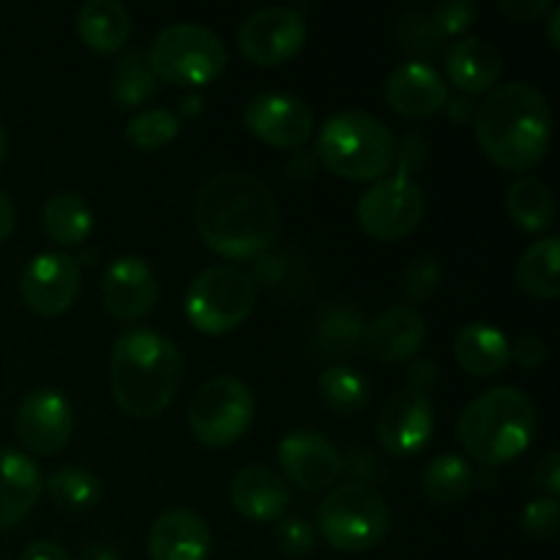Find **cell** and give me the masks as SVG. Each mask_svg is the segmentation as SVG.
I'll return each mask as SVG.
<instances>
[{"label":"cell","mask_w":560,"mask_h":560,"mask_svg":"<svg viewBox=\"0 0 560 560\" xmlns=\"http://www.w3.org/2000/svg\"><path fill=\"white\" fill-rule=\"evenodd\" d=\"M195 224L208 249L249 260L277 241L279 202L257 175L222 170L197 191Z\"/></svg>","instance_id":"cell-1"},{"label":"cell","mask_w":560,"mask_h":560,"mask_svg":"<svg viewBox=\"0 0 560 560\" xmlns=\"http://www.w3.org/2000/svg\"><path fill=\"white\" fill-rule=\"evenodd\" d=\"M476 140L498 167L523 173L550 151L552 113L547 96L530 82L495 88L476 109Z\"/></svg>","instance_id":"cell-2"},{"label":"cell","mask_w":560,"mask_h":560,"mask_svg":"<svg viewBox=\"0 0 560 560\" xmlns=\"http://www.w3.org/2000/svg\"><path fill=\"white\" fill-rule=\"evenodd\" d=\"M184 359L173 339L153 328H126L109 353V386L118 408L131 419H153L178 394Z\"/></svg>","instance_id":"cell-3"},{"label":"cell","mask_w":560,"mask_h":560,"mask_svg":"<svg viewBox=\"0 0 560 560\" xmlns=\"http://www.w3.org/2000/svg\"><path fill=\"white\" fill-rule=\"evenodd\" d=\"M536 408L525 392L498 386L479 394L457 421V438L468 457L485 465H506L530 446Z\"/></svg>","instance_id":"cell-4"},{"label":"cell","mask_w":560,"mask_h":560,"mask_svg":"<svg viewBox=\"0 0 560 560\" xmlns=\"http://www.w3.org/2000/svg\"><path fill=\"white\" fill-rule=\"evenodd\" d=\"M427 145L424 137L408 135L394 151L397 173L383 175L361 195L355 206V222L375 241H402L424 222L427 195L413 178V170L421 164Z\"/></svg>","instance_id":"cell-5"},{"label":"cell","mask_w":560,"mask_h":560,"mask_svg":"<svg viewBox=\"0 0 560 560\" xmlns=\"http://www.w3.org/2000/svg\"><path fill=\"white\" fill-rule=\"evenodd\" d=\"M392 129L364 109H342L323 124L315 159L345 180H381L394 164Z\"/></svg>","instance_id":"cell-6"},{"label":"cell","mask_w":560,"mask_h":560,"mask_svg":"<svg viewBox=\"0 0 560 560\" xmlns=\"http://www.w3.org/2000/svg\"><path fill=\"white\" fill-rule=\"evenodd\" d=\"M392 512L386 498L364 481L337 487L317 506V530L339 552H370L388 536Z\"/></svg>","instance_id":"cell-7"},{"label":"cell","mask_w":560,"mask_h":560,"mask_svg":"<svg viewBox=\"0 0 560 560\" xmlns=\"http://www.w3.org/2000/svg\"><path fill=\"white\" fill-rule=\"evenodd\" d=\"M148 60L156 80L178 88H202L222 77L228 66V47L211 27L178 22L153 38Z\"/></svg>","instance_id":"cell-8"},{"label":"cell","mask_w":560,"mask_h":560,"mask_svg":"<svg viewBox=\"0 0 560 560\" xmlns=\"http://www.w3.org/2000/svg\"><path fill=\"white\" fill-rule=\"evenodd\" d=\"M257 304V282L238 266H211L197 273L186 290L184 312L191 326L208 337H222L249 320Z\"/></svg>","instance_id":"cell-9"},{"label":"cell","mask_w":560,"mask_h":560,"mask_svg":"<svg viewBox=\"0 0 560 560\" xmlns=\"http://www.w3.org/2000/svg\"><path fill=\"white\" fill-rule=\"evenodd\" d=\"M255 421V394L233 375L202 383L189 402V430L202 446L228 448L249 432Z\"/></svg>","instance_id":"cell-10"},{"label":"cell","mask_w":560,"mask_h":560,"mask_svg":"<svg viewBox=\"0 0 560 560\" xmlns=\"http://www.w3.org/2000/svg\"><path fill=\"white\" fill-rule=\"evenodd\" d=\"M306 44L304 16L290 5H268L238 27V49L249 63L271 69L293 60Z\"/></svg>","instance_id":"cell-11"},{"label":"cell","mask_w":560,"mask_h":560,"mask_svg":"<svg viewBox=\"0 0 560 560\" xmlns=\"http://www.w3.org/2000/svg\"><path fill=\"white\" fill-rule=\"evenodd\" d=\"M244 124L249 135L266 145L295 151L315 131V113L293 93H257L246 104Z\"/></svg>","instance_id":"cell-12"},{"label":"cell","mask_w":560,"mask_h":560,"mask_svg":"<svg viewBox=\"0 0 560 560\" xmlns=\"http://www.w3.org/2000/svg\"><path fill=\"white\" fill-rule=\"evenodd\" d=\"M80 262L66 252H42L27 262L20 279L22 301L42 317H58L69 312L80 295Z\"/></svg>","instance_id":"cell-13"},{"label":"cell","mask_w":560,"mask_h":560,"mask_svg":"<svg viewBox=\"0 0 560 560\" xmlns=\"http://www.w3.org/2000/svg\"><path fill=\"white\" fill-rule=\"evenodd\" d=\"M377 441L394 457H413L427 448L435 432V408L427 394L402 388L383 402L377 416Z\"/></svg>","instance_id":"cell-14"},{"label":"cell","mask_w":560,"mask_h":560,"mask_svg":"<svg viewBox=\"0 0 560 560\" xmlns=\"http://www.w3.org/2000/svg\"><path fill=\"white\" fill-rule=\"evenodd\" d=\"M277 459L284 479L306 492L328 490L345 470L339 448L315 430H295L284 435L277 448Z\"/></svg>","instance_id":"cell-15"},{"label":"cell","mask_w":560,"mask_h":560,"mask_svg":"<svg viewBox=\"0 0 560 560\" xmlns=\"http://www.w3.org/2000/svg\"><path fill=\"white\" fill-rule=\"evenodd\" d=\"M16 438L33 454H58L74 432L71 402L55 388H38L20 402L16 410Z\"/></svg>","instance_id":"cell-16"},{"label":"cell","mask_w":560,"mask_h":560,"mask_svg":"<svg viewBox=\"0 0 560 560\" xmlns=\"http://www.w3.org/2000/svg\"><path fill=\"white\" fill-rule=\"evenodd\" d=\"M102 304L113 317L126 323L151 315L159 299V284L142 257H118L102 273Z\"/></svg>","instance_id":"cell-17"},{"label":"cell","mask_w":560,"mask_h":560,"mask_svg":"<svg viewBox=\"0 0 560 560\" xmlns=\"http://www.w3.org/2000/svg\"><path fill=\"white\" fill-rule=\"evenodd\" d=\"M386 102L405 118H430L446 107L448 85L430 63L408 60L386 80Z\"/></svg>","instance_id":"cell-18"},{"label":"cell","mask_w":560,"mask_h":560,"mask_svg":"<svg viewBox=\"0 0 560 560\" xmlns=\"http://www.w3.org/2000/svg\"><path fill=\"white\" fill-rule=\"evenodd\" d=\"M427 320L419 310L408 304H397L392 310L381 312L375 320L366 326L364 342L372 359L386 361V364H402L413 359L427 342Z\"/></svg>","instance_id":"cell-19"},{"label":"cell","mask_w":560,"mask_h":560,"mask_svg":"<svg viewBox=\"0 0 560 560\" xmlns=\"http://www.w3.org/2000/svg\"><path fill=\"white\" fill-rule=\"evenodd\" d=\"M211 545L206 520L191 509H167L153 520L148 534L151 560H208Z\"/></svg>","instance_id":"cell-20"},{"label":"cell","mask_w":560,"mask_h":560,"mask_svg":"<svg viewBox=\"0 0 560 560\" xmlns=\"http://www.w3.org/2000/svg\"><path fill=\"white\" fill-rule=\"evenodd\" d=\"M230 501L252 523H277L290 509V487L277 470L249 465L230 481Z\"/></svg>","instance_id":"cell-21"},{"label":"cell","mask_w":560,"mask_h":560,"mask_svg":"<svg viewBox=\"0 0 560 560\" xmlns=\"http://www.w3.org/2000/svg\"><path fill=\"white\" fill-rule=\"evenodd\" d=\"M44 479L27 454L0 448V530L20 525L38 503Z\"/></svg>","instance_id":"cell-22"},{"label":"cell","mask_w":560,"mask_h":560,"mask_svg":"<svg viewBox=\"0 0 560 560\" xmlns=\"http://www.w3.org/2000/svg\"><path fill=\"white\" fill-rule=\"evenodd\" d=\"M446 74L463 93H490L503 74V58L487 38H459L446 52Z\"/></svg>","instance_id":"cell-23"},{"label":"cell","mask_w":560,"mask_h":560,"mask_svg":"<svg viewBox=\"0 0 560 560\" xmlns=\"http://www.w3.org/2000/svg\"><path fill=\"white\" fill-rule=\"evenodd\" d=\"M454 355L470 375L492 377L512 361V342L490 323H468L454 337Z\"/></svg>","instance_id":"cell-24"},{"label":"cell","mask_w":560,"mask_h":560,"mask_svg":"<svg viewBox=\"0 0 560 560\" xmlns=\"http://www.w3.org/2000/svg\"><path fill=\"white\" fill-rule=\"evenodd\" d=\"M77 36L93 52H118L131 36V16L118 0H88L77 11Z\"/></svg>","instance_id":"cell-25"},{"label":"cell","mask_w":560,"mask_h":560,"mask_svg":"<svg viewBox=\"0 0 560 560\" xmlns=\"http://www.w3.org/2000/svg\"><path fill=\"white\" fill-rule=\"evenodd\" d=\"M560 241L556 235L536 241L514 266V279H517L520 290L541 301H552L560 295Z\"/></svg>","instance_id":"cell-26"},{"label":"cell","mask_w":560,"mask_h":560,"mask_svg":"<svg viewBox=\"0 0 560 560\" xmlns=\"http://www.w3.org/2000/svg\"><path fill=\"white\" fill-rule=\"evenodd\" d=\"M506 211L525 233H545L556 222V197L545 180L523 175L506 191Z\"/></svg>","instance_id":"cell-27"},{"label":"cell","mask_w":560,"mask_h":560,"mask_svg":"<svg viewBox=\"0 0 560 560\" xmlns=\"http://www.w3.org/2000/svg\"><path fill=\"white\" fill-rule=\"evenodd\" d=\"M49 241L58 246H77L93 233V213L88 202L74 191H58L47 200L42 213Z\"/></svg>","instance_id":"cell-28"},{"label":"cell","mask_w":560,"mask_h":560,"mask_svg":"<svg viewBox=\"0 0 560 560\" xmlns=\"http://www.w3.org/2000/svg\"><path fill=\"white\" fill-rule=\"evenodd\" d=\"M474 485V465L459 454H441L421 470V490L432 503L463 501Z\"/></svg>","instance_id":"cell-29"},{"label":"cell","mask_w":560,"mask_h":560,"mask_svg":"<svg viewBox=\"0 0 560 560\" xmlns=\"http://www.w3.org/2000/svg\"><path fill=\"white\" fill-rule=\"evenodd\" d=\"M320 402L337 416H353L370 402V383L348 364H334L317 381Z\"/></svg>","instance_id":"cell-30"},{"label":"cell","mask_w":560,"mask_h":560,"mask_svg":"<svg viewBox=\"0 0 560 560\" xmlns=\"http://www.w3.org/2000/svg\"><path fill=\"white\" fill-rule=\"evenodd\" d=\"M156 91V74L151 69L148 52L131 49L115 63L113 80H109V93L113 102L124 109H135L145 104Z\"/></svg>","instance_id":"cell-31"},{"label":"cell","mask_w":560,"mask_h":560,"mask_svg":"<svg viewBox=\"0 0 560 560\" xmlns=\"http://www.w3.org/2000/svg\"><path fill=\"white\" fill-rule=\"evenodd\" d=\"M47 495L52 498L55 506L66 512H85L96 506L102 498V479L85 468L66 465L47 479Z\"/></svg>","instance_id":"cell-32"},{"label":"cell","mask_w":560,"mask_h":560,"mask_svg":"<svg viewBox=\"0 0 560 560\" xmlns=\"http://www.w3.org/2000/svg\"><path fill=\"white\" fill-rule=\"evenodd\" d=\"M317 339H320V355L323 359H342V355H353L359 345L364 342V320L355 310H342L334 306L323 315L320 328H317Z\"/></svg>","instance_id":"cell-33"},{"label":"cell","mask_w":560,"mask_h":560,"mask_svg":"<svg viewBox=\"0 0 560 560\" xmlns=\"http://www.w3.org/2000/svg\"><path fill=\"white\" fill-rule=\"evenodd\" d=\"M180 131V118L173 109H142L126 124V140L137 151H159L173 142Z\"/></svg>","instance_id":"cell-34"},{"label":"cell","mask_w":560,"mask_h":560,"mask_svg":"<svg viewBox=\"0 0 560 560\" xmlns=\"http://www.w3.org/2000/svg\"><path fill=\"white\" fill-rule=\"evenodd\" d=\"M441 279H443V271H441V266H438L435 257L419 255V257H413L408 266H405L402 290L410 301L421 304V301L432 299V295L438 293V288H441Z\"/></svg>","instance_id":"cell-35"},{"label":"cell","mask_w":560,"mask_h":560,"mask_svg":"<svg viewBox=\"0 0 560 560\" xmlns=\"http://www.w3.org/2000/svg\"><path fill=\"white\" fill-rule=\"evenodd\" d=\"M273 536H277V545L282 547L284 556L290 558H306L312 550H315V541H317L315 528L301 517L277 520Z\"/></svg>","instance_id":"cell-36"},{"label":"cell","mask_w":560,"mask_h":560,"mask_svg":"<svg viewBox=\"0 0 560 560\" xmlns=\"http://www.w3.org/2000/svg\"><path fill=\"white\" fill-rule=\"evenodd\" d=\"M476 14H479V5L470 3V0H446V3L435 5L430 20L432 25H435V31L446 38L459 36V33L468 31V27L474 25Z\"/></svg>","instance_id":"cell-37"},{"label":"cell","mask_w":560,"mask_h":560,"mask_svg":"<svg viewBox=\"0 0 560 560\" xmlns=\"http://www.w3.org/2000/svg\"><path fill=\"white\" fill-rule=\"evenodd\" d=\"M560 509L556 498H536L523 512V530L530 539H552L558 534Z\"/></svg>","instance_id":"cell-38"},{"label":"cell","mask_w":560,"mask_h":560,"mask_svg":"<svg viewBox=\"0 0 560 560\" xmlns=\"http://www.w3.org/2000/svg\"><path fill=\"white\" fill-rule=\"evenodd\" d=\"M443 36L435 31L430 16H408L402 25V47L410 52L432 55L441 47Z\"/></svg>","instance_id":"cell-39"},{"label":"cell","mask_w":560,"mask_h":560,"mask_svg":"<svg viewBox=\"0 0 560 560\" xmlns=\"http://www.w3.org/2000/svg\"><path fill=\"white\" fill-rule=\"evenodd\" d=\"M498 9H501V14L506 20L520 22V25H530V22H539L552 9V3L550 0H501Z\"/></svg>","instance_id":"cell-40"},{"label":"cell","mask_w":560,"mask_h":560,"mask_svg":"<svg viewBox=\"0 0 560 560\" xmlns=\"http://www.w3.org/2000/svg\"><path fill=\"white\" fill-rule=\"evenodd\" d=\"M512 359L517 361L520 366H525V370H536V366H541L547 361V345L545 339L539 337H520L517 342L512 345Z\"/></svg>","instance_id":"cell-41"},{"label":"cell","mask_w":560,"mask_h":560,"mask_svg":"<svg viewBox=\"0 0 560 560\" xmlns=\"http://www.w3.org/2000/svg\"><path fill=\"white\" fill-rule=\"evenodd\" d=\"M534 485L539 487V490L547 492V498H556L560 495V457L558 452H550L545 459L539 463V468H536L534 474Z\"/></svg>","instance_id":"cell-42"},{"label":"cell","mask_w":560,"mask_h":560,"mask_svg":"<svg viewBox=\"0 0 560 560\" xmlns=\"http://www.w3.org/2000/svg\"><path fill=\"white\" fill-rule=\"evenodd\" d=\"M438 383V364L435 361H416L413 366L408 370V388H413V392H421L427 394L432 386Z\"/></svg>","instance_id":"cell-43"},{"label":"cell","mask_w":560,"mask_h":560,"mask_svg":"<svg viewBox=\"0 0 560 560\" xmlns=\"http://www.w3.org/2000/svg\"><path fill=\"white\" fill-rule=\"evenodd\" d=\"M20 560H74V558H71L58 541L42 539V541H31V545L22 550Z\"/></svg>","instance_id":"cell-44"},{"label":"cell","mask_w":560,"mask_h":560,"mask_svg":"<svg viewBox=\"0 0 560 560\" xmlns=\"http://www.w3.org/2000/svg\"><path fill=\"white\" fill-rule=\"evenodd\" d=\"M315 162H317L315 156H306V153H295V156L290 159V164H288V175H290V178H301V180L312 178V175H315Z\"/></svg>","instance_id":"cell-45"},{"label":"cell","mask_w":560,"mask_h":560,"mask_svg":"<svg viewBox=\"0 0 560 560\" xmlns=\"http://www.w3.org/2000/svg\"><path fill=\"white\" fill-rule=\"evenodd\" d=\"M16 228V211H14V202L0 191V241L9 238Z\"/></svg>","instance_id":"cell-46"},{"label":"cell","mask_w":560,"mask_h":560,"mask_svg":"<svg viewBox=\"0 0 560 560\" xmlns=\"http://www.w3.org/2000/svg\"><path fill=\"white\" fill-rule=\"evenodd\" d=\"M80 560H120V556L107 545H91L82 550Z\"/></svg>","instance_id":"cell-47"},{"label":"cell","mask_w":560,"mask_h":560,"mask_svg":"<svg viewBox=\"0 0 560 560\" xmlns=\"http://www.w3.org/2000/svg\"><path fill=\"white\" fill-rule=\"evenodd\" d=\"M547 25H550V44H552V49H560V36H558L560 9H558V5H552V9H550V20H547Z\"/></svg>","instance_id":"cell-48"},{"label":"cell","mask_w":560,"mask_h":560,"mask_svg":"<svg viewBox=\"0 0 560 560\" xmlns=\"http://www.w3.org/2000/svg\"><path fill=\"white\" fill-rule=\"evenodd\" d=\"M448 113L454 115V118H459V120H465V118H470V115H474V107H470L468 102H454V98H448Z\"/></svg>","instance_id":"cell-49"},{"label":"cell","mask_w":560,"mask_h":560,"mask_svg":"<svg viewBox=\"0 0 560 560\" xmlns=\"http://www.w3.org/2000/svg\"><path fill=\"white\" fill-rule=\"evenodd\" d=\"M180 107H184L186 115H189V113L197 115V113H200V109H197V107H202V102L197 96H191V98H184V102H180Z\"/></svg>","instance_id":"cell-50"},{"label":"cell","mask_w":560,"mask_h":560,"mask_svg":"<svg viewBox=\"0 0 560 560\" xmlns=\"http://www.w3.org/2000/svg\"><path fill=\"white\" fill-rule=\"evenodd\" d=\"M5 151H9V137H5L3 124H0V162L5 159Z\"/></svg>","instance_id":"cell-51"}]
</instances>
